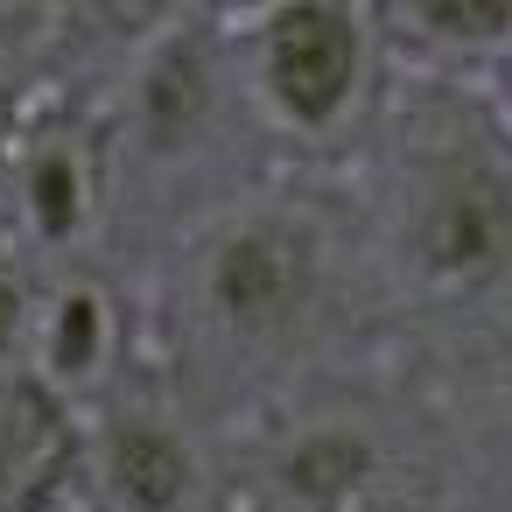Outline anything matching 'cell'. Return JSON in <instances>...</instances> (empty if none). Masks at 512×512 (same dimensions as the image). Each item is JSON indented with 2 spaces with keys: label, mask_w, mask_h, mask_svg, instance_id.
Wrapping results in <instances>:
<instances>
[{
  "label": "cell",
  "mask_w": 512,
  "mask_h": 512,
  "mask_svg": "<svg viewBox=\"0 0 512 512\" xmlns=\"http://www.w3.org/2000/svg\"><path fill=\"white\" fill-rule=\"evenodd\" d=\"M218 15L260 148L302 176H351L393 92L372 8L267 0V8H218Z\"/></svg>",
  "instance_id": "obj_4"
},
{
  "label": "cell",
  "mask_w": 512,
  "mask_h": 512,
  "mask_svg": "<svg viewBox=\"0 0 512 512\" xmlns=\"http://www.w3.org/2000/svg\"><path fill=\"white\" fill-rule=\"evenodd\" d=\"M372 29L393 71L484 92L512 50V0H400L372 8Z\"/></svg>",
  "instance_id": "obj_10"
},
{
  "label": "cell",
  "mask_w": 512,
  "mask_h": 512,
  "mask_svg": "<svg viewBox=\"0 0 512 512\" xmlns=\"http://www.w3.org/2000/svg\"><path fill=\"white\" fill-rule=\"evenodd\" d=\"M0 512H85V414L29 365L0 372Z\"/></svg>",
  "instance_id": "obj_9"
},
{
  "label": "cell",
  "mask_w": 512,
  "mask_h": 512,
  "mask_svg": "<svg viewBox=\"0 0 512 512\" xmlns=\"http://www.w3.org/2000/svg\"><path fill=\"white\" fill-rule=\"evenodd\" d=\"M484 99H491V113L512 127V50H505V64H498V78L484 85Z\"/></svg>",
  "instance_id": "obj_12"
},
{
  "label": "cell",
  "mask_w": 512,
  "mask_h": 512,
  "mask_svg": "<svg viewBox=\"0 0 512 512\" xmlns=\"http://www.w3.org/2000/svg\"><path fill=\"white\" fill-rule=\"evenodd\" d=\"M148 358L225 435L253 407L372 365L400 316L351 176L274 169L183 218L148 274Z\"/></svg>",
  "instance_id": "obj_1"
},
{
  "label": "cell",
  "mask_w": 512,
  "mask_h": 512,
  "mask_svg": "<svg viewBox=\"0 0 512 512\" xmlns=\"http://www.w3.org/2000/svg\"><path fill=\"white\" fill-rule=\"evenodd\" d=\"M120 225V169L99 85H43L15 106L0 148V239L36 267L106 253Z\"/></svg>",
  "instance_id": "obj_6"
},
{
  "label": "cell",
  "mask_w": 512,
  "mask_h": 512,
  "mask_svg": "<svg viewBox=\"0 0 512 512\" xmlns=\"http://www.w3.org/2000/svg\"><path fill=\"white\" fill-rule=\"evenodd\" d=\"M29 309H36V260L0 239V372L29 358Z\"/></svg>",
  "instance_id": "obj_11"
},
{
  "label": "cell",
  "mask_w": 512,
  "mask_h": 512,
  "mask_svg": "<svg viewBox=\"0 0 512 512\" xmlns=\"http://www.w3.org/2000/svg\"><path fill=\"white\" fill-rule=\"evenodd\" d=\"M225 512H421L435 428L372 365L309 379L218 435Z\"/></svg>",
  "instance_id": "obj_3"
},
{
  "label": "cell",
  "mask_w": 512,
  "mask_h": 512,
  "mask_svg": "<svg viewBox=\"0 0 512 512\" xmlns=\"http://www.w3.org/2000/svg\"><path fill=\"white\" fill-rule=\"evenodd\" d=\"M85 512H225L218 428L162 372L85 407Z\"/></svg>",
  "instance_id": "obj_7"
},
{
  "label": "cell",
  "mask_w": 512,
  "mask_h": 512,
  "mask_svg": "<svg viewBox=\"0 0 512 512\" xmlns=\"http://www.w3.org/2000/svg\"><path fill=\"white\" fill-rule=\"evenodd\" d=\"M351 197L393 309L470 316L512 295V127L484 92L393 71Z\"/></svg>",
  "instance_id": "obj_2"
},
{
  "label": "cell",
  "mask_w": 512,
  "mask_h": 512,
  "mask_svg": "<svg viewBox=\"0 0 512 512\" xmlns=\"http://www.w3.org/2000/svg\"><path fill=\"white\" fill-rule=\"evenodd\" d=\"M22 365L50 393H64L78 414L92 400H106L113 386L155 372L141 274H127L113 253L36 267V309H29V358Z\"/></svg>",
  "instance_id": "obj_8"
},
{
  "label": "cell",
  "mask_w": 512,
  "mask_h": 512,
  "mask_svg": "<svg viewBox=\"0 0 512 512\" xmlns=\"http://www.w3.org/2000/svg\"><path fill=\"white\" fill-rule=\"evenodd\" d=\"M99 113H106V141L120 169V218L134 204L176 197V183L204 176L211 162L260 148L232 78L218 8H155V22L99 85Z\"/></svg>",
  "instance_id": "obj_5"
}]
</instances>
